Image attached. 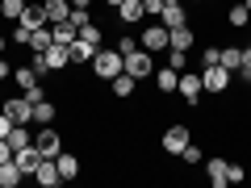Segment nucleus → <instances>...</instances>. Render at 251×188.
<instances>
[{
	"label": "nucleus",
	"instance_id": "nucleus-32",
	"mask_svg": "<svg viewBox=\"0 0 251 188\" xmlns=\"http://www.w3.org/2000/svg\"><path fill=\"white\" fill-rule=\"evenodd\" d=\"M75 38H84V42H92L100 50V25H92V21H88V25H80V34H75Z\"/></svg>",
	"mask_w": 251,
	"mask_h": 188
},
{
	"label": "nucleus",
	"instance_id": "nucleus-11",
	"mask_svg": "<svg viewBox=\"0 0 251 188\" xmlns=\"http://www.w3.org/2000/svg\"><path fill=\"white\" fill-rule=\"evenodd\" d=\"M117 17H122V25H138V21L147 17L143 0H122V4H117Z\"/></svg>",
	"mask_w": 251,
	"mask_h": 188
},
{
	"label": "nucleus",
	"instance_id": "nucleus-24",
	"mask_svg": "<svg viewBox=\"0 0 251 188\" xmlns=\"http://www.w3.org/2000/svg\"><path fill=\"white\" fill-rule=\"evenodd\" d=\"M168 42L172 46H176V50H193V29H188V25H176V29H168Z\"/></svg>",
	"mask_w": 251,
	"mask_h": 188
},
{
	"label": "nucleus",
	"instance_id": "nucleus-40",
	"mask_svg": "<svg viewBox=\"0 0 251 188\" xmlns=\"http://www.w3.org/2000/svg\"><path fill=\"white\" fill-rule=\"evenodd\" d=\"M25 96H29V100H34V105H38V100H46V88H42V80H38V84H34V88H25Z\"/></svg>",
	"mask_w": 251,
	"mask_h": 188
},
{
	"label": "nucleus",
	"instance_id": "nucleus-6",
	"mask_svg": "<svg viewBox=\"0 0 251 188\" xmlns=\"http://www.w3.org/2000/svg\"><path fill=\"white\" fill-rule=\"evenodd\" d=\"M0 109H4V113H9L17 125H34V100H29L25 92H21V96H13V100H4Z\"/></svg>",
	"mask_w": 251,
	"mask_h": 188
},
{
	"label": "nucleus",
	"instance_id": "nucleus-23",
	"mask_svg": "<svg viewBox=\"0 0 251 188\" xmlns=\"http://www.w3.org/2000/svg\"><path fill=\"white\" fill-rule=\"evenodd\" d=\"M67 50H72V63H92V54H97V46H92V42H84V38H75V42L67 46Z\"/></svg>",
	"mask_w": 251,
	"mask_h": 188
},
{
	"label": "nucleus",
	"instance_id": "nucleus-36",
	"mask_svg": "<svg viewBox=\"0 0 251 188\" xmlns=\"http://www.w3.org/2000/svg\"><path fill=\"white\" fill-rule=\"evenodd\" d=\"M172 0H143V9H147V17H159L163 9H168Z\"/></svg>",
	"mask_w": 251,
	"mask_h": 188
},
{
	"label": "nucleus",
	"instance_id": "nucleus-22",
	"mask_svg": "<svg viewBox=\"0 0 251 188\" xmlns=\"http://www.w3.org/2000/svg\"><path fill=\"white\" fill-rule=\"evenodd\" d=\"M205 171H209V184L214 188H226V159H205Z\"/></svg>",
	"mask_w": 251,
	"mask_h": 188
},
{
	"label": "nucleus",
	"instance_id": "nucleus-18",
	"mask_svg": "<svg viewBox=\"0 0 251 188\" xmlns=\"http://www.w3.org/2000/svg\"><path fill=\"white\" fill-rule=\"evenodd\" d=\"M109 84H113V96H122V100H130V96H134V88H138V80H134V75H113V80H109Z\"/></svg>",
	"mask_w": 251,
	"mask_h": 188
},
{
	"label": "nucleus",
	"instance_id": "nucleus-48",
	"mask_svg": "<svg viewBox=\"0 0 251 188\" xmlns=\"http://www.w3.org/2000/svg\"><path fill=\"white\" fill-rule=\"evenodd\" d=\"M172 4H180V0H172Z\"/></svg>",
	"mask_w": 251,
	"mask_h": 188
},
{
	"label": "nucleus",
	"instance_id": "nucleus-33",
	"mask_svg": "<svg viewBox=\"0 0 251 188\" xmlns=\"http://www.w3.org/2000/svg\"><path fill=\"white\" fill-rule=\"evenodd\" d=\"M180 159H184V163H188V167H197V163H201V159H205V155H201V146H197V142H188V146H184V151H180Z\"/></svg>",
	"mask_w": 251,
	"mask_h": 188
},
{
	"label": "nucleus",
	"instance_id": "nucleus-5",
	"mask_svg": "<svg viewBox=\"0 0 251 188\" xmlns=\"http://www.w3.org/2000/svg\"><path fill=\"white\" fill-rule=\"evenodd\" d=\"M168 38H172V34H168V25H159V21H155V25H147L143 34H138V42H143V50H151V54H163V50L172 46Z\"/></svg>",
	"mask_w": 251,
	"mask_h": 188
},
{
	"label": "nucleus",
	"instance_id": "nucleus-34",
	"mask_svg": "<svg viewBox=\"0 0 251 188\" xmlns=\"http://www.w3.org/2000/svg\"><path fill=\"white\" fill-rule=\"evenodd\" d=\"M239 180H247L243 163H226V184H239Z\"/></svg>",
	"mask_w": 251,
	"mask_h": 188
},
{
	"label": "nucleus",
	"instance_id": "nucleus-16",
	"mask_svg": "<svg viewBox=\"0 0 251 188\" xmlns=\"http://www.w3.org/2000/svg\"><path fill=\"white\" fill-rule=\"evenodd\" d=\"M21 180H25V171H21L13 159H9V163H0V188H17Z\"/></svg>",
	"mask_w": 251,
	"mask_h": 188
},
{
	"label": "nucleus",
	"instance_id": "nucleus-47",
	"mask_svg": "<svg viewBox=\"0 0 251 188\" xmlns=\"http://www.w3.org/2000/svg\"><path fill=\"white\" fill-rule=\"evenodd\" d=\"M4 46H9V38H0V54H4Z\"/></svg>",
	"mask_w": 251,
	"mask_h": 188
},
{
	"label": "nucleus",
	"instance_id": "nucleus-17",
	"mask_svg": "<svg viewBox=\"0 0 251 188\" xmlns=\"http://www.w3.org/2000/svg\"><path fill=\"white\" fill-rule=\"evenodd\" d=\"M218 63L234 75V71H239V63H243V46H222V50H218Z\"/></svg>",
	"mask_w": 251,
	"mask_h": 188
},
{
	"label": "nucleus",
	"instance_id": "nucleus-26",
	"mask_svg": "<svg viewBox=\"0 0 251 188\" xmlns=\"http://www.w3.org/2000/svg\"><path fill=\"white\" fill-rule=\"evenodd\" d=\"M50 34H54V42H59V46H72L80 29H75V25H67V21H63V25H50Z\"/></svg>",
	"mask_w": 251,
	"mask_h": 188
},
{
	"label": "nucleus",
	"instance_id": "nucleus-12",
	"mask_svg": "<svg viewBox=\"0 0 251 188\" xmlns=\"http://www.w3.org/2000/svg\"><path fill=\"white\" fill-rule=\"evenodd\" d=\"M38 159H42V155H38V146H34V142H29V146H21V151H13V163H17V167L25 171V176H34Z\"/></svg>",
	"mask_w": 251,
	"mask_h": 188
},
{
	"label": "nucleus",
	"instance_id": "nucleus-39",
	"mask_svg": "<svg viewBox=\"0 0 251 188\" xmlns=\"http://www.w3.org/2000/svg\"><path fill=\"white\" fill-rule=\"evenodd\" d=\"M138 46H143V42H138V38H122V42H117V50H122V59H126V54H134Z\"/></svg>",
	"mask_w": 251,
	"mask_h": 188
},
{
	"label": "nucleus",
	"instance_id": "nucleus-43",
	"mask_svg": "<svg viewBox=\"0 0 251 188\" xmlns=\"http://www.w3.org/2000/svg\"><path fill=\"white\" fill-rule=\"evenodd\" d=\"M9 75H13V67L4 63V54H0V80H9Z\"/></svg>",
	"mask_w": 251,
	"mask_h": 188
},
{
	"label": "nucleus",
	"instance_id": "nucleus-25",
	"mask_svg": "<svg viewBox=\"0 0 251 188\" xmlns=\"http://www.w3.org/2000/svg\"><path fill=\"white\" fill-rule=\"evenodd\" d=\"M50 42H54L50 25H42V29H34V34H29V50H34V54H42V50H46Z\"/></svg>",
	"mask_w": 251,
	"mask_h": 188
},
{
	"label": "nucleus",
	"instance_id": "nucleus-27",
	"mask_svg": "<svg viewBox=\"0 0 251 188\" xmlns=\"http://www.w3.org/2000/svg\"><path fill=\"white\" fill-rule=\"evenodd\" d=\"M247 21H251V9H247V4H234V9L226 13V25H234V29H243Z\"/></svg>",
	"mask_w": 251,
	"mask_h": 188
},
{
	"label": "nucleus",
	"instance_id": "nucleus-3",
	"mask_svg": "<svg viewBox=\"0 0 251 188\" xmlns=\"http://www.w3.org/2000/svg\"><path fill=\"white\" fill-rule=\"evenodd\" d=\"M188 142H193V130H188L184 121L168 125V130H163V138H159V146H163V151H168V155H180V151H184Z\"/></svg>",
	"mask_w": 251,
	"mask_h": 188
},
{
	"label": "nucleus",
	"instance_id": "nucleus-15",
	"mask_svg": "<svg viewBox=\"0 0 251 188\" xmlns=\"http://www.w3.org/2000/svg\"><path fill=\"white\" fill-rule=\"evenodd\" d=\"M54 163H59V176L63 180H75V176H80V159H75L72 151H59V155H54Z\"/></svg>",
	"mask_w": 251,
	"mask_h": 188
},
{
	"label": "nucleus",
	"instance_id": "nucleus-30",
	"mask_svg": "<svg viewBox=\"0 0 251 188\" xmlns=\"http://www.w3.org/2000/svg\"><path fill=\"white\" fill-rule=\"evenodd\" d=\"M34 138H29V125H13V134H9V146L13 151H21V146H29Z\"/></svg>",
	"mask_w": 251,
	"mask_h": 188
},
{
	"label": "nucleus",
	"instance_id": "nucleus-45",
	"mask_svg": "<svg viewBox=\"0 0 251 188\" xmlns=\"http://www.w3.org/2000/svg\"><path fill=\"white\" fill-rule=\"evenodd\" d=\"M243 54H247V59H251V38H247V46H243Z\"/></svg>",
	"mask_w": 251,
	"mask_h": 188
},
{
	"label": "nucleus",
	"instance_id": "nucleus-20",
	"mask_svg": "<svg viewBox=\"0 0 251 188\" xmlns=\"http://www.w3.org/2000/svg\"><path fill=\"white\" fill-rule=\"evenodd\" d=\"M155 84H159V96H168V92H176L180 71H172V67H159V71H155Z\"/></svg>",
	"mask_w": 251,
	"mask_h": 188
},
{
	"label": "nucleus",
	"instance_id": "nucleus-8",
	"mask_svg": "<svg viewBox=\"0 0 251 188\" xmlns=\"http://www.w3.org/2000/svg\"><path fill=\"white\" fill-rule=\"evenodd\" d=\"M176 92H180V96H184L193 109H197L201 92H205V88H201V71H197V75H193V71H180V84H176Z\"/></svg>",
	"mask_w": 251,
	"mask_h": 188
},
{
	"label": "nucleus",
	"instance_id": "nucleus-31",
	"mask_svg": "<svg viewBox=\"0 0 251 188\" xmlns=\"http://www.w3.org/2000/svg\"><path fill=\"white\" fill-rule=\"evenodd\" d=\"M163 54H168V67H172V71H184V67H188V50H176V46H168Z\"/></svg>",
	"mask_w": 251,
	"mask_h": 188
},
{
	"label": "nucleus",
	"instance_id": "nucleus-2",
	"mask_svg": "<svg viewBox=\"0 0 251 188\" xmlns=\"http://www.w3.org/2000/svg\"><path fill=\"white\" fill-rule=\"evenodd\" d=\"M201 88H205L209 96H226V88H230V71H226L222 63H214V67H201Z\"/></svg>",
	"mask_w": 251,
	"mask_h": 188
},
{
	"label": "nucleus",
	"instance_id": "nucleus-4",
	"mask_svg": "<svg viewBox=\"0 0 251 188\" xmlns=\"http://www.w3.org/2000/svg\"><path fill=\"white\" fill-rule=\"evenodd\" d=\"M126 75H134V80H147V75H155V54L143 50L138 46L134 54H126Z\"/></svg>",
	"mask_w": 251,
	"mask_h": 188
},
{
	"label": "nucleus",
	"instance_id": "nucleus-1",
	"mask_svg": "<svg viewBox=\"0 0 251 188\" xmlns=\"http://www.w3.org/2000/svg\"><path fill=\"white\" fill-rule=\"evenodd\" d=\"M88 67H92V75H97V80H113V75L126 71V59H122V50H117V46H109V50L100 46V50L92 54Z\"/></svg>",
	"mask_w": 251,
	"mask_h": 188
},
{
	"label": "nucleus",
	"instance_id": "nucleus-29",
	"mask_svg": "<svg viewBox=\"0 0 251 188\" xmlns=\"http://www.w3.org/2000/svg\"><path fill=\"white\" fill-rule=\"evenodd\" d=\"M13 80H17L21 92H25V88H34V84H38V71H34V67H13Z\"/></svg>",
	"mask_w": 251,
	"mask_h": 188
},
{
	"label": "nucleus",
	"instance_id": "nucleus-9",
	"mask_svg": "<svg viewBox=\"0 0 251 188\" xmlns=\"http://www.w3.org/2000/svg\"><path fill=\"white\" fill-rule=\"evenodd\" d=\"M42 59H46V71H63V67H67V63H72V50H67V46H59V42H50L42 50Z\"/></svg>",
	"mask_w": 251,
	"mask_h": 188
},
{
	"label": "nucleus",
	"instance_id": "nucleus-46",
	"mask_svg": "<svg viewBox=\"0 0 251 188\" xmlns=\"http://www.w3.org/2000/svg\"><path fill=\"white\" fill-rule=\"evenodd\" d=\"M105 4H109V9H117V4H122V0H105Z\"/></svg>",
	"mask_w": 251,
	"mask_h": 188
},
{
	"label": "nucleus",
	"instance_id": "nucleus-10",
	"mask_svg": "<svg viewBox=\"0 0 251 188\" xmlns=\"http://www.w3.org/2000/svg\"><path fill=\"white\" fill-rule=\"evenodd\" d=\"M34 180H38V184H42V188H54V184H59V163H54V159H38V167H34Z\"/></svg>",
	"mask_w": 251,
	"mask_h": 188
},
{
	"label": "nucleus",
	"instance_id": "nucleus-21",
	"mask_svg": "<svg viewBox=\"0 0 251 188\" xmlns=\"http://www.w3.org/2000/svg\"><path fill=\"white\" fill-rule=\"evenodd\" d=\"M54 117H59V105H50V100L34 105V125H54Z\"/></svg>",
	"mask_w": 251,
	"mask_h": 188
},
{
	"label": "nucleus",
	"instance_id": "nucleus-13",
	"mask_svg": "<svg viewBox=\"0 0 251 188\" xmlns=\"http://www.w3.org/2000/svg\"><path fill=\"white\" fill-rule=\"evenodd\" d=\"M42 9H46V21L50 25H63L67 13H72V0H42Z\"/></svg>",
	"mask_w": 251,
	"mask_h": 188
},
{
	"label": "nucleus",
	"instance_id": "nucleus-42",
	"mask_svg": "<svg viewBox=\"0 0 251 188\" xmlns=\"http://www.w3.org/2000/svg\"><path fill=\"white\" fill-rule=\"evenodd\" d=\"M13 159V146H9V138H0V163H9Z\"/></svg>",
	"mask_w": 251,
	"mask_h": 188
},
{
	"label": "nucleus",
	"instance_id": "nucleus-19",
	"mask_svg": "<svg viewBox=\"0 0 251 188\" xmlns=\"http://www.w3.org/2000/svg\"><path fill=\"white\" fill-rule=\"evenodd\" d=\"M159 25H168V29H176V25H188V13L180 9V4H168V9L159 13Z\"/></svg>",
	"mask_w": 251,
	"mask_h": 188
},
{
	"label": "nucleus",
	"instance_id": "nucleus-28",
	"mask_svg": "<svg viewBox=\"0 0 251 188\" xmlns=\"http://www.w3.org/2000/svg\"><path fill=\"white\" fill-rule=\"evenodd\" d=\"M21 13H25V0H0V17L21 21Z\"/></svg>",
	"mask_w": 251,
	"mask_h": 188
},
{
	"label": "nucleus",
	"instance_id": "nucleus-14",
	"mask_svg": "<svg viewBox=\"0 0 251 188\" xmlns=\"http://www.w3.org/2000/svg\"><path fill=\"white\" fill-rule=\"evenodd\" d=\"M21 25H25V29H42V25H50V21H46V9H42V4H29V0H25Z\"/></svg>",
	"mask_w": 251,
	"mask_h": 188
},
{
	"label": "nucleus",
	"instance_id": "nucleus-38",
	"mask_svg": "<svg viewBox=\"0 0 251 188\" xmlns=\"http://www.w3.org/2000/svg\"><path fill=\"white\" fill-rule=\"evenodd\" d=\"M218 50H222V46H205V50H201V67H214V63H218Z\"/></svg>",
	"mask_w": 251,
	"mask_h": 188
},
{
	"label": "nucleus",
	"instance_id": "nucleus-37",
	"mask_svg": "<svg viewBox=\"0 0 251 188\" xmlns=\"http://www.w3.org/2000/svg\"><path fill=\"white\" fill-rule=\"evenodd\" d=\"M67 25H75V29L88 25V9H72V13H67Z\"/></svg>",
	"mask_w": 251,
	"mask_h": 188
},
{
	"label": "nucleus",
	"instance_id": "nucleus-41",
	"mask_svg": "<svg viewBox=\"0 0 251 188\" xmlns=\"http://www.w3.org/2000/svg\"><path fill=\"white\" fill-rule=\"evenodd\" d=\"M234 75H239V80H247V84H251V59H247V54H243V63H239V71H234Z\"/></svg>",
	"mask_w": 251,
	"mask_h": 188
},
{
	"label": "nucleus",
	"instance_id": "nucleus-7",
	"mask_svg": "<svg viewBox=\"0 0 251 188\" xmlns=\"http://www.w3.org/2000/svg\"><path fill=\"white\" fill-rule=\"evenodd\" d=\"M34 146H38V155H42V159H54V155L63 151V138H59V130H54V125H42V130H38V138H34Z\"/></svg>",
	"mask_w": 251,
	"mask_h": 188
},
{
	"label": "nucleus",
	"instance_id": "nucleus-44",
	"mask_svg": "<svg viewBox=\"0 0 251 188\" xmlns=\"http://www.w3.org/2000/svg\"><path fill=\"white\" fill-rule=\"evenodd\" d=\"M88 4H92V0H72V9H88Z\"/></svg>",
	"mask_w": 251,
	"mask_h": 188
},
{
	"label": "nucleus",
	"instance_id": "nucleus-35",
	"mask_svg": "<svg viewBox=\"0 0 251 188\" xmlns=\"http://www.w3.org/2000/svg\"><path fill=\"white\" fill-rule=\"evenodd\" d=\"M29 34H34V29H25V25L17 21V29H13V38H9V42H17V46H25V50H29Z\"/></svg>",
	"mask_w": 251,
	"mask_h": 188
}]
</instances>
